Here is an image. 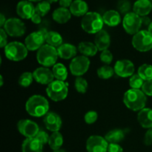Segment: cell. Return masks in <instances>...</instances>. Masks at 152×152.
<instances>
[{
	"instance_id": "6da1fadb",
	"label": "cell",
	"mask_w": 152,
	"mask_h": 152,
	"mask_svg": "<svg viewBox=\"0 0 152 152\" xmlns=\"http://www.w3.org/2000/svg\"><path fill=\"white\" fill-rule=\"evenodd\" d=\"M25 109L28 114L32 117H45L48 113L49 102L43 96L38 94L33 95L27 100Z\"/></svg>"
},
{
	"instance_id": "7a4b0ae2",
	"label": "cell",
	"mask_w": 152,
	"mask_h": 152,
	"mask_svg": "<svg viewBox=\"0 0 152 152\" xmlns=\"http://www.w3.org/2000/svg\"><path fill=\"white\" fill-rule=\"evenodd\" d=\"M146 102V95L140 89H129L123 96L125 105L134 111H140L145 108Z\"/></svg>"
},
{
	"instance_id": "3957f363",
	"label": "cell",
	"mask_w": 152,
	"mask_h": 152,
	"mask_svg": "<svg viewBox=\"0 0 152 152\" xmlns=\"http://www.w3.org/2000/svg\"><path fill=\"white\" fill-rule=\"evenodd\" d=\"M102 16L96 12H88L81 20V27L88 34H96L103 28Z\"/></svg>"
},
{
	"instance_id": "277c9868",
	"label": "cell",
	"mask_w": 152,
	"mask_h": 152,
	"mask_svg": "<svg viewBox=\"0 0 152 152\" xmlns=\"http://www.w3.org/2000/svg\"><path fill=\"white\" fill-rule=\"evenodd\" d=\"M58 52L56 48L46 44L42 46L37 53V59L43 67L54 66L58 59Z\"/></svg>"
},
{
	"instance_id": "5b68a950",
	"label": "cell",
	"mask_w": 152,
	"mask_h": 152,
	"mask_svg": "<svg viewBox=\"0 0 152 152\" xmlns=\"http://www.w3.org/2000/svg\"><path fill=\"white\" fill-rule=\"evenodd\" d=\"M4 55L9 60L19 62L27 57L28 50L25 45L19 42H12L4 48Z\"/></svg>"
},
{
	"instance_id": "8992f818",
	"label": "cell",
	"mask_w": 152,
	"mask_h": 152,
	"mask_svg": "<svg viewBox=\"0 0 152 152\" xmlns=\"http://www.w3.org/2000/svg\"><path fill=\"white\" fill-rule=\"evenodd\" d=\"M46 93L48 97L54 102L64 100L68 94V84L64 81L57 80H53L48 86Z\"/></svg>"
},
{
	"instance_id": "52a82bcc",
	"label": "cell",
	"mask_w": 152,
	"mask_h": 152,
	"mask_svg": "<svg viewBox=\"0 0 152 152\" xmlns=\"http://www.w3.org/2000/svg\"><path fill=\"white\" fill-rule=\"evenodd\" d=\"M132 45L137 50L147 52L152 49V35L148 31L142 30L134 35Z\"/></svg>"
},
{
	"instance_id": "ba28073f",
	"label": "cell",
	"mask_w": 152,
	"mask_h": 152,
	"mask_svg": "<svg viewBox=\"0 0 152 152\" xmlns=\"http://www.w3.org/2000/svg\"><path fill=\"white\" fill-rule=\"evenodd\" d=\"M142 19L134 12H130L125 15L123 19V26L126 33L131 35H135L140 31Z\"/></svg>"
},
{
	"instance_id": "9c48e42d",
	"label": "cell",
	"mask_w": 152,
	"mask_h": 152,
	"mask_svg": "<svg viewBox=\"0 0 152 152\" xmlns=\"http://www.w3.org/2000/svg\"><path fill=\"white\" fill-rule=\"evenodd\" d=\"M3 29L7 35L12 37H20L25 34L26 27L21 19L17 18H10L7 19Z\"/></svg>"
},
{
	"instance_id": "30bf717a",
	"label": "cell",
	"mask_w": 152,
	"mask_h": 152,
	"mask_svg": "<svg viewBox=\"0 0 152 152\" xmlns=\"http://www.w3.org/2000/svg\"><path fill=\"white\" fill-rule=\"evenodd\" d=\"M91 62L87 56H78L74 57L70 63L69 68L71 74L76 77L84 75L89 69Z\"/></svg>"
},
{
	"instance_id": "8fae6325",
	"label": "cell",
	"mask_w": 152,
	"mask_h": 152,
	"mask_svg": "<svg viewBox=\"0 0 152 152\" xmlns=\"http://www.w3.org/2000/svg\"><path fill=\"white\" fill-rule=\"evenodd\" d=\"M17 129L19 133L26 138L35 137L40 130L37 123L28 119L19 120L17 123Z\"/></svg>"
},
{
	"instance_id": "7c38bea8",
	"label": "cell",
	"mask_w": 152,
	"mask_h": 152,
	"mask_svg": "<svg viewBox=\"0 0 152 152\" xmlns=\"http://www.w3.org/2000/svg\"><path fill=\"white\" fill-rule=\"evenodd\" d=\"M109 143L105 137L99 135H92L86 142L88 152H108Z\"/></svg>"
},
{
	"instance_id": "4fadbf2b",
	"label": "cell",
	"mask_w": 152,
	"mask_h": 152,
	"mask_svg": "<svg viewBox=\"0 0 152 152\" xmlns=\"http://www.w3.org/2000/svg\"><path fill=\"white\" fill-rule=\"evenodd\" d=\"M45 42V36L39 30L38 31L30 34L25 38V45L28 50L34 51V50H38L42 46L44 45Z\"/></svg>"
},
{
	"instance_id": "5bb4252c",
	"label": "cell",
	"mask_w": 152,
	"mask_h": 152,
	"mask_svg": "<svg viewBox=\"0 0 152 152\" xmlns=\"http://www.w3.org/2000/svg\"><path fill=\"white\" fill-rule=\"evenodd\" d=\"M114 72L117 76L123 78L132 77L134 72V65L129 59L118 60L114 65Z\"/></svg>"
},
{
	"instance_id": "9a60e30c",
	"label": "cell",
	"mask_w": 152,
	"mask_h": 152,
	"mask_svg": "<svg viewBox=\"0 0 152 152\" xmlns=\"http://www.w3.org/2000/svg\"><path fill=\"white\" fill-rule=\"evenodd\" d=\"M33 75H34V80H36V82L39 84L48 85V86L53 81V79L55 78L53 71L46 67H40L37 68L33 72Z\"/></svg>"
},
{
	"instance_id": "2e32d148",
	"label": "cell",
	"mask_w": 152,
	"mask_h": 152,
	"mask_svg": "<svg viewBox=\"0 0 152 152\" xmlns=\"http://www.w3.org/2000/svg\"><path fill=\"white\" fill-rule=\"evenodd\" d=\"M36 7L31 1L22 0L16 5V13L19 17L24 19H30L36 13Z\"/></svg>"
},
{
	"instance_id": "e0dca14e",
	"label": "cell",
	"mask_w": 152,
	"mask_h": 152,
	"mask_svg": "<svg viewBox=\"0 0 152 152\" xmlns=\"http://www.w3.org/2000/svg\"><path fill=\"white\" fill-rule=\"evenodd\" d=\"M43 121L46 129L51 132H59L62 127V119L59 114L53 111L48 113L44 117Z\"/></svg>"
},
{
	"instance_id": "ac0fdd59",
	"label": "cell",
	"mask_w": 152,
	"mask_h": 152,
	"mask_svg": "<svg viewBox=\"0 0 152 152\" xmlns=\"http://www.w3.org/2000/svg\"><path fill=\"white\" fill-rule=\"evenodd\" d=\"M94 44L100 51L108 50L111 45V37L109 34L105 30H101L96 33L94 38Z\"/></svg>"
},
{
	"instance_id": "d6986e66",
	"label": "cell",
	"mask_w": 152,
	"mask_h": 152,
	"mask_svg": "<svg viewBox=\"0 0 152 152\" xmlns=\"http://www.w3.org/2000/svg\"><path fill=\"white\" fill-rule=\"evenodd\" d=\"M152 10V3L150 0H137L133 5L134 13L140 17L148 16Z\"/></svg>"
},
{
	"instance_id": "ffe728a7",
	"label": "cell",
	"mask_w": 152,
	"mask_h": 152,
	"mask_svg": "<svg viewBox=\"0 0 152 152\" xmlns=\"http://www.w3.org/2000/svg\"><path fill=\"white\" fill-rule=\"evenodd\" d=\"M58 55L61 59H71L76 57L77 48L75 45L70 43H65L57 48Z\"/></svg>"
},
{
	"instance_id": "44dd1931",
	"label": "cell",
	"mask_w": 152,
	"mask_h": 152,
	"mask_svg": "<svg viewBox=\"0 0 152 152\" xmlns=\"http://www.w3.org/2000/svg\"><path fill=\"white\" fill-rule=\"evenodd\" d=\"M43 145L36 137L26 138L22 145V152H42Z\"/></svg>"
},
{
	"instance_id": "7402d4cb",
	"label": "cell",
	"mask_w": 152,
	"mask_h": 152,
	"mask_svg": "<svg viewBox=\"0 0 152 152\" xmlns=\"http://www.w3.org/2000/svg\"><path fill=\"white\" fill-rule=\"evenodd\" d=\"M137 121L144 129L152 128V109L145 108L139 111L137 114Z\"/></svg>"
},
{
	"instance_id": "603a6c76",
	"label": "cell",
	"mask_w": 152,
	"mask_h": 152,
	"mask_svg": "<svg viewBox=\"0 0 152 152\" xmlns=\"http://www.w3.org/2000/svg\"><path fill=\"white\" fill-rule=\"evenodd\" d=\"M71 14L75 16H84L88 10V4L83 0H74L70 6Z\"/></svg>"
},
{
	"instance_id": "cb8c5ba5",
	"label": "cell",
	"mask_w": 152,
	"mask_h": 152,
	"mask_svg": "<svg viewBox=\"0 0 152 152\" xmlns=\"http://www.w3.org/2000/svg\"><path fill=\"white\" fill-rule=\"evenodd\" d=\"M53 19L59 24H65L71 19V13L70 10L65 7H60L56 8L52 14Z\"/></svg>"
},
{
	"instance_id": "d4e9b609",
	"label": "cell",
	"mask_w": 152,
	"mask_h": 152,
	"mask_svg": "<svg viewBox=\"0 0 152 152\" xmlns=\"http://www.w3.org/2000/svg\"><path fill=\"white\" fill-rule=\"evenodd\" d=\"M104 23L110 27L117 26L121 22V16L117 10H109L105 12L102 16Z\"/></svg>"
},
{
	"instance_id": "484cf974",
	"label": "cell",
	"mask_w": 152,
	"mask_h": 152,
	"mask_svg": "<svg viewBox=\"0 0 152 152\" xmlns=\"http://www.w3.org/2000/svg\"><path fill=\"white\" fill-rule=\"evenodd\" d=\"M78 50L83 56L88 57L95 56L99 50L94 43L90 42H81L78 45Z\"/></svg>"
},
{
	"instance_id": "4316f807",
	"label": "cell",
	"mask_w": 152,
	"mask_h": 152,
	"mask_svg": "<svg viewBox=\"0 0 152 152\" xmlns=\"http://www.w3.org/2000/svg\"><path fill=\"white\" fill-rule=\"evenodd\" d=\"M126 133L122 129H114L110 131L105 136V140L108 143H117L124 140Z\"/></svg>"
},
{
	"instance_id": "83f0119b",
	"label": "cell",
	"mask_w": 152,
	"mask_h": 152,
	"mask_svg": "<svg viewBox=\"0 0 152 152\" xmlns=\"http://www.w3.org/2000/svg\"><path fill=\"white\" fill-rule=\"evenodd\" d=\"M45 42L48 45L54 48H59L62 45L63 39L60 34L56 31H48L45 36Z\"/></svg>"
},
{
	"instance_id": "f1b7e54d",
	"label": "cell",
	"mask_w": 152,
	"mask_h": 152,
	"mask_svg": "<svg viewBox=\"0 0 152 152\" xmlns=\"http://www.w3.org/2000/svg\"><path fill=\"white\" fill-rule=\"evenodd\" d=\"M63 144V137L59 132H53L49 137L48 145L53 151L60 149Z\"/></svg>"
},
{
	"instance_id": "f546056e",
	"label": "cell",
	"mask_w": 152,
	"mask_h": 152,
	"mask_svg": "<svg viewBox=\"0 0 152 152\" xmlns=\"http://www.w3.org/2000/svg\"><path fill=\"white\" fill-rule=\"evenodd\" d=\"M53 76L57 80L65 81L68 77V70L62 63H56L53 67Z\"/></svg>"
},
{
	"instance_id": "4dcf8cb0",
	"label": "cell",
	"mask_w": 152,
	"mask_h": 152,
	"mask_svg": "<svg viewBox=\"0 0 152 152\" xmlns=\"http://www.w3.org/2000/svg\"><path fill=\"white\" fill-rule=\"evenodd\" d=\"M137 74L144 81L152 80V65L149 64H142L139 67Z\"/></svg>"
},
{
	"instance_id": "1f68e13d",
	"label": "cell",
	"mask_w": 152,
	"mask_h": 152,
	"mask_svg": "<svg viewBox=\"0 0 152 152\" xmlns=\"http://www.w3.org/2000/svg\"><path fill=\"white\" fill-rule=\"evenodd\" d=\"M114 74V69L112 67L108 65H105L101 66L97 70L98 77L102 80H108L113 77Z\"/></svg>"
},
{
	"instance_id": "d6a6232c",
	"label": "cell",
	"mask_w": 152,
	"mask_h": 152,
	"mask_svg": "<svg viewBox=\"0 0 152 152\" xmlns=\"http://www.w3.org/2000/svg\"><path fill=\"white\" fill-rule=\"evenodd\" d=\"M34 80L33 73L31 72H24L22 75L19 77L18 83L22 87L27 88L31 86Z\"/></svg>"
},
{
	"instance_id": "836d02e7",
	"label": "cell",
	"mask_w": 152,
	"mask_h": 152,
	"mask_svg": "<svg viewBox=\"0 0 152 152\" xmlns=\"http://www.w3.org/2000/svg\"><path fill=\"white\" fill-rule=\"evenodd\" d=\"M88 86V82L86 81V79L82 77H77L76 78L74 87L77 92L80 94H85L87 91Z\"/></svg>"
},
{
	"instance_id": "e575fe53",
	"label": "cell",
	"mask_w": 152,
	"mask_h": 152,
	"mask_svg": "<svg viewBox=\"0 0 152 152\" xmlns=\"http://www.w3.org/2000/svg\"><path fill=\"white\" fill-rule=\"evenodd\" d=\"M36 13L41 16H44L50 11V3L48 1H41L36 6Z\"/></svg>"
},
{
	"instance_id": "d590c367",
	"label": "cell",
	"mask_w": 152,
	"mask_h": 152,
	"mask_svg": "<svg viewBox=\"0 0 152 152\" xmlns=\"http://www.w3.org/2000/svg\"><path fill=\"white\" fill-rule=\"evenodd\" d=\"M144 80L140 77L138 74H135L130 77L129 86L133 89H140L143 86Z\"/></svg>"
},
{
	"instance_id": "8d00e7d4",
	"label": "cell",
	"mask_w": 152,
	"mask_h": 152,
	"mask_svg": "<svg viewBox=\"0 0 152 152\" xmlns=\"http://www.w3.org/2000/svg\"><path fill=\"white\" fill-rule=\"evenodd\" d=\"M132 4L129 0H120L117 3V9L123 14L126 15L130 13Z\"/></svg>"
},
{
	"instance_id": "74e56055",
	"label": "cell",
	"mask_w": 152,
	"mask_h": 152,
	"mask_svg": "<svg viewBox=\"0 0 152 152\" xmlns=\"http://www.w3.org/2000/svg\"><path fill=\"white\" fill-rule=\"evenodd\" d=\"M98 114L95 111H89L85 114V122L87 124L91 125L94 123L97 120Z\"/></svg>"
},
{
	"instance_id": "f35d334b",
	"label": "cell",
	"mask_w": 152,
	"mask_h": 152,
	"mask_svg": "<svg viewBox=\"0 0 152 152\" xmlns=\"http://www.w3.org/2000/svg\"><path fill=\"white\" fill-rule=\"evenodd\" d=\"M99 57L100 60L106 65H109L113 61V54L109 50H105L102 51Z\"/></svg>"
},
{
	"instance_id": "ab89813d",
	"label": "cell",
	"mask_w": 152,
	"mask_h": 152,
	"mask_svg": "<svg viewBox=\"0 0 152 152\" xmlns=\"http://www.w3.org/2000/svg\"><path fill=\"white\" fill-rule=\"evenodd\" d=\"M43 145L46 143H48V140H49V136L48 134V133L46 132H45L44 130H39V132H38V134H37V136L35 137Z\"/></svg>"
},
{
	"instance_id": "60d3db41",
	"label": "cell",
	"mask_w": 152,
	"mask_h": 152,
	"mask_svg": "<svg viewBox=\"0 0 152 152\" xmlns=\"http://www.w3.org/2000/svg\"><path fill=\"white\" fill-rule=\"evenodd\" d=\"M142 91L146 96H152V80L144 82Z\"/></svg>"
},
{
	"instance_id": "b9f144b4",
	"label": "cell",
	"mask_w": 152,
	"mask_h": 152,
	"mask_svg": "<svg viewBox=\"0 0 152 152\" xmlns=\"http://www.w3.org/2000/svg\"><path fill=\"white\" fill-rule=\"evenodd\" d=\"M0 36H1V41H0V46L1 48H4L7 45V33L5 32L3 28L0 29Z\"/></svg>"
},
{
	"instance_id": "7bdbcfd3",
	"label": "cell",
	"mask_w": 152,
	"mask_h": 152,
	"mask_svg": "<svg viewBox=\"0 0 152 152\" xmlns=\"http://www.w3.org/2000/svg\"><path fill=\"white\" fill-rule=\"evenodd\" d=\"M108 152H124L123 148L117 143H109Z\"/></svg>"
},
{
	"instance_id": "ee69618b",
	"label": "cell",
	"mask_w": 152,
	"mask_h": 152,
	"mask_svg": "<svg viewBox=\"0 0 152 152\" xmlns=\"http://www.w3.org/2000/svg\"><path fill=\"white\" fill-rule=\"evenodd\" d=\"M144 143L146 145H152V128L148 129L145 133L144 137Z\"/></svg>"
},
{
	"instance_id": "f6af8a7d",
	"label": "cell",
	"mask_w": 152,
	"mask_h": 152,
	"mask_svg": "<svg viewBox=\"0 0 152 152\" xmlns=\"http://www.w3.org/2000/svg\"><path fill=\"white\" fill-rule=\"evenodd\" d=\"M73 1H74L73 0H59V3L61 7H65V8L70 7Z\"/></svg>"
},
{
	"instance_id": "bcb514c9",
	"label": "cell",
	"mask_w": 152,
	"mask_h": 152,
	"mask_svg": "<svg viewBox=\"0 0 152 152\" xmlns=\"http://www.w3.org/2000/svg\"><path fill=\"white\" fill-rule=\"evenodd\" d=\"M31 21H32L33 23L34 24H37V25H38V24H40L42 22V16H40V15H39L38 13H34V16H32V18H31Z\"/></svg>"
},
{
	"instance_id": "7dc6e473",
	"label": "cell",
	"mask_w": 152,
	"mask_h": 152,
	"mask_svg": "<svg viewBox=\"0 0 152 152\" xmlns=\"http://www.w3.org/2000/svg\"><path fill=\"white\" fill-rule=\"evenodd\" d=\"M142 19V24L143 25H145V26H149L150 24L151 23V21L150 19V18L148 16H142L141 17Z\"/></svg>"
},
{
	"instance_id": "c3c4849f",
	"label": "cell",
	"mask_w": 152,
	"mask_h": 152,
	"mask_svg": "<svg viewBox=\"0 0 152 152\" xmlns=\"http://www.w3.org/2000/svg\"><path fill=\"white\" fill-rule=\"evenodd\" d=\"M6 21H7L6 18L4 17V16L2 14V13H1V14H0V26H1V28H2V27H4Z\"/></svg>"
},
{
	"instance_id": "681fc988",
	"label": "cell",
	"mask_w": 152,
	"mask_h": 152,
	"mask_svg": "<svg viewBox=\"0 0 152 152\" xmlns=\"http://www.w3.org/2000/svg\"><path fill=\"white\" fill-rule=\"evenodd\" d=\"M148 31H149L150 34H151V35H152V22H151V23L149 25V26H148Z\"/></svg>"
},
{
	"instance_id": "f907efd6",
	"label": "cell",
	"mask_w": 152,
	"mask_h": 152,
	"mask_svg": "<svg viewBox=\"0 0 152 152\" xmlns=\"http://www.w3.org/2000/svg\"><path fill=\"white\" fill-rule=\"evenodd\" d=\"M0 79H1V83H0V86H3V77L2 76H0Z\"/></svg>"
},
{
	"instance_id": "816d5d0a",
	"label": "cell",
	"mask_w": 152,
	"mask_h": 152,
	"mask_svg": "<svg viewBox=\"0 0 152 152\" xmlns=\"http://www.w3.org/2000/svg\"><path fill=\"white\" fill-rule=\"evenodd\" d=\"M53 152H66L65 151V150L63 149H58V150H56V151H53Z\"/></svg>"
},
{
	"instance_id": "f5cc1de1",
	"label": "cell",
	"mask_w": 152,
	"mask_h": 152,
	"mask_svg": "<svg viewBox=\"0 0 152 152\" xmlns=\"http://www.w3.org/2000/svg\"><path fill=\"white\" fill-rule=\"evenodd\" d=\"M46 1H49L50 3H53V2H56V1H58L59 0H46Z\"/></svg>"
},
{
	"instance_id": "db71d44e",
	"label": "cell",
	"mask_w": 152,
	"mask_h": 152,
	"mask_svg": "<svg viewBox=\"0 0 152 152\" xmlns=\"http://www.w3.org/2000/svg\"><path fill=\"white\" fill-rule=\"evenodd\" d=\"M30 1H41L42 0H28Z\"/></svg>"
},
{
	"instance_id": "11a10c76",
	"label": "cell",
	"mask_w": 152,
	"mask_h": 152,
	"mask_svg": "<svg viewBox=\"0 0 152 152\" xmlns=\"http://www.w3.org/2000/svg\"><path fill=\"white\" fill-rule=\"evenodd\" d=\"M150 1H151V2L152 3V0H150Z\"/></svg>"
}]
</instances>
